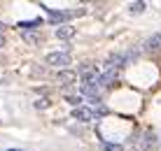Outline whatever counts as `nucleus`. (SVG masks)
Wrapping results in <instances>:
<instances>
[{
  "label": "nucleus",
  "instance_id": "obj_1",
  "mask_svg": "<svg viewBox=\"0 0 161 151\" xmlns=\"http://www.w3.org/2000/svg\"><path fill=\"white\" fill-rule=\"evenodd\" d=\"M117 77H119V70H112V68H105L103 75L96 77V86L98 88H110L117 84Z\"/></svg>",
  "mask_w": 161,
  "mask_h": 151
},
{
  "label": "nucleus",
  "instance_id": "obj_2",
  "mask_svg": "<svg viewBox=\"0 0 161 151\" xmlns=\"http://www.w3.org/2000/svg\"><path fill=\"white\" fill-rule=\"evenodd\" d=\"M47 63L56 65V68H68L73 60H70V54H65V51H49L47 54Z\"/></svg>",
  "mask_w": 161,
  "mask_h": 151
},
{
  "label": "nucleus",
  "instance_id": "obj_3",
  "mask_svg": "<svg viewBox=\"0 0 161 151\" xmlns=\"http://www.w3.org/2000/svg\"><path fill=\"white\" fill-rule=\"evenodd\" d=\"M73 119H77V121H91V119H96V112H93L91 107H77L73 112Z\"/></svg>",
  "mask_w": 161,
  "mask_h": 151
},
{
  "label": "nucleus",
  "instance_id": "obj_4",
  "mask_svg": "<svg viewBox=\"0 0 161 151\" xmlns=\"http://www.w3.org/2000/svg\"><path fill=\"white\" fill-rule=\"evenodd\" d=\"M82 93H84L86 98H93V100L101 98V88L96 86V81H91V84H82Z\"/></svg>",
  "mask_w": 161,
  "mask_h": 151
},
{
  "label": "nucleus",
  "instance_id": "obj_5",
  "mask_svg": "<svg viewBox=\"0 0 161 151\" xmlns=\"http://www.w3.org/2000/svg\"><path fill=\"white\" fill-rule=\"evenodd\" d=\"M145 49L147 51H159L161 49V33H154V35L149 37V40L145 42Z\"/></svg>",
  "mask_w": 161,
  "mask_h": 151
},
{
  "label": "nucleus",
  "instance_id": "obj_6",
  "mask_svg": "<svg viewBox=\"0 0 161 151\" xmlns=\"http://www.w3.org/2000/svg\"><path fill=\"white\" fill-rule=\"evenodd\" d=\"M73 35H75V28H73V26H61L58 30H56V37H58V40H70Z\"/></svg>",
  "mask_w": 161,
  "mask_h": 151
},
{
  "label": "nucleus",
  "instance_id": "obj_7",
  "mask_svg": "<svg viewBox=\"0 0 161 151\" xmlns=\"http://www.w3.org/2000/svg\"><path fill=\"white\" fill-rule=\"evenodd\" d=\"M40 23H42V19H31V21H19L16 26H19V28H24V30L28 33V30H33V28H37Z\"/></svg>",
  "mask_w": 161,
  "mask_h": 151
},
{
  "label": "nucleus",
  "instance_id": "obj_8",
  "mask_svg": "<svg viewBox=\"0 0 161 151\" xmlns=\"http://www.w3.org/2000/svg\"><path fill=\"white\" fill-rule=\"evenodd\" d=\"M44 9H47V12H49V19H52V21H56V23H61V21H65V19H68V12H54V9H49V7H44Z\"/></svg>",
  "mask_w": 161,
  "mask_h": 151
},
{
  "label": "nucleus",
  "instance_id": "obj_9",
  "mask_svg": "<svg viewBox=\"0 0 161 151\" xmlns=\"http://www.w3.org/2000/svg\"><path fill=\"white\" fill-rule=\"evenodd\" d=\"M58 81H61V84H73V81H75V72H73V70L61 72V75H58Z\"/></svg>",
  "mask_w": 161,
  "mask_h": 151
},
{
  "label": "nucleus",
  "instance_id": "obj_10",
  "mask_svg": "<svg viewBox=\"0 0 161 151\" xmlns=\"http://www.w3.org/2000/svg\"><path fill=\"white\" fill-rule=\"evenodd\" d=\"M103 151H124L121 144H112V142H103Z\"/></svg>",
  "mask_w": 161,
  "mask_h": 151
},
{
  "label": "nucleus",
  "instance_id": "obj_11",
  "mask_svg": "<svg viewBox=\"0 0 161 151\" xmlns=\"http://www.w3.org/2000/svg\"><path fill=\"white\" fill-rule=\"evenodd\" d=\"M145 7H147L145 3H131V14H140V12H145Z\"/></svg>",
  "mask_w": 161,
  "mask_h": 151
},
{
  "label": "nucleus",
  "instance_id": "obj_12",
  "mask_svg": "<svg viewBox=\"0 0 161 151\" xmlns=\"http://www.w3.org/2000/svg\"><path fill=\"white\" fill-rule=\"evenodd\" d=\"M24 40L28 44H37V42H40V37H37L35 33H24Z\"/></svg>",
  "mask_w": 161,
  "mask_h": 151
},
{
  "label": "nucleus",
  "instance_id": "obj_13",
  "mask_svg": "<svg viewBox=\"0 0 161 151\" xmlns=\"http://www.w3.org/2000/svg\"><path fill=\"white\" fill-rule=\"evenodd\" d=\"M65 102L73 105V107L77 109V107H80V102H82V98H77V96H68V98H65Z\"/></svg>",
  "mask_w": 161,
  "mask_h": 151
},
{
  "label": "nucleus",
  "instance_id": "obj_14",
  "mask_svg": "<svg viewBox=\"0 0 161 151\" xmlns=\"http://www.w3.org/2000/svg\"><path fill=\"white\" fill-rule=\"evenodd\" d=\"M35 107H37V109H44V107H49V100H47V98L37 100V102H35Z\"/></svg>",
  "mask_w": 161,
  "mask_h": 151
},
{
  "label": "nucleus",
  "instance_id": "obj_15",
  "mask_svg": "<svg viewBox=\"0 0 161 151\" xmlns=\"http://www.w3.org/2000/svg\"><path fill=\"white\" fill-rule=\"evenodd\" d=\"M3 47H5V37L0 35V49H3Z\"/></svg>",
  "mask_w": 161,
  "mask_h": 151
},
{
  "label": "nucleus",
  "instance_id": "obj_16",
  "mask_svg": "<svg viewBox=\"0 0 161 151\" xmlns=\"http://www.w3.org/2000/svg\"><path fill=\"white\" fill-rule=\"evenodd\" d=\"M9 151H19V149H9Z\"/></svg>",
  "mask_w": 161,
  "mask_h": 151
}]
</instances>
